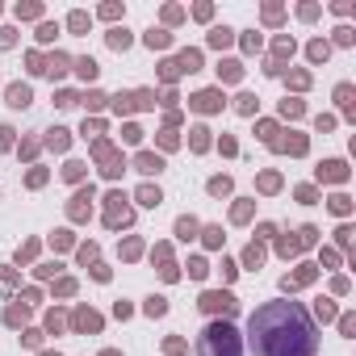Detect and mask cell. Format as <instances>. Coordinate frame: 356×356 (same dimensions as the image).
I'll list each match as a JSON object with an SVG mask.
<instances>
[{
  "instance_id": "cell-1",
  "label": "cell",
  "mask_w": 356,
  "mask_h": 356,
  "mask_svg": "<svg viewBox=\"0 0 356 356\" xmlns=\"http://www.w3.org/2000/svg\"><path fill=\"white\" fill-rule=\"evenodd\" d=\"M248 331L256 356H314L318 348L314 323L298 302H264L248 318Z\"/></svg>"
},
{
  "instance_id": "cell-2",
  "label": "cell",
  "mask_w": 356,
  "mask_h": 356,
  "mask_svg": "<svg viewBox=\"0 0 356 356\" xmlns=\"http://www.w3.org/2000/svg\"><path fill=\"white\" fill-rule=\"evenodd\" d=\"M197 352H202V356H239L243 343H239V335H235L231 323H214V327L202 331V348H197Z\"/></svg>"
},
{
  "instance_id": "cell-3",
  "label": "cell",
  "mask_w": 356,
  "mask_h": 356,
  "mask_svg": "<svg viewBox=\"0 0 356 356\" xmlns=\"http://www.w3.org/2000/svg\"><path fill=\"white\" fill-rule=\"evenodd\" d=\"M202 306H206V310H218V306H222V310H235V298H227V293H206Z\"/></svg>"
},
{
  "instance_id": "cell-4",
  "label": "cell",
  "mask_w": 356,
  "mask_h": 356,
  "mask_svg": "<svg viewBox=\"0 0 356 356\" xmlns=\"http://www.w3.org/2000/svg\"><path fill=\"white\" fill-rule=\"evenodd\" d=\"M9 105H17V109H22V105H30V88H22V84H17V88H9Z\"/></svg>"
}]
</instances>
